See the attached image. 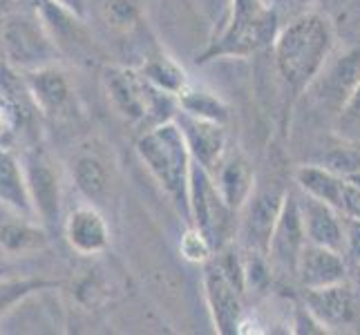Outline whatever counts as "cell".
I'll use <instances>...</instances> for the list:
<instances>
[{
  "instance_id": "cell-1",
  "label": "cell",
  "mask_w": 360,
  "mask_h": 335,
  "mask_svg": "<svg viewBox=\"0 0 360 335\" xmlns=\"http://www.w3.org/2000/svg\"><path fill=\"white\" fill-rule=\"evenodd\" d=\"M333 43H336V29L329 16L309 11L293 18L278 29L273 41V56L280 77L293 90H309V85L327 65Z\"/></svg>"
},
{
  "instance_id": "cell-2",
  "label": "cell",
  "mask_w": 360,
  "mask_h": 335,
  "mask_svg": "<svg viewBox=\"0 0 360 335\" xmlns=\"http://www.w3.org/2000/svg\"><path fill=\"white\" fill-rule=\"evenodd\" d=\"M139 155L146 170L164 188L184 217L191 221V170L193 155L186 143V136L175 119L159 123V126L143 130L136 141Z\"/></svg>"
},
{
  "instance_id": "cell-3",
  "label": "cell",
  "mask_w": 360,
  "mask_h": 335,
  "mask_svg": "<svg viewBox=\"0 0 360 335\" xmlns=\"http://www.w3.org/2000/svg\"><path fill=\"white\" fill-rule=\"evenodd\" d=\"M103 88L112 110L132 126L150 130L175 117V105H172L175 96L155 88L136 70L108 67L103 72Z\"/></svg>"
},
{
  "instance_id": "cell-4",
  "label": "cell",
  "mask_w": 360,
  "mask_h": 335,
  "mask_svg": "<svg viewBox=\"0 0 360 335\" xmlns=\"http://www.w3.org/2000/svg\"><path fill=\"white\" fill-rule=\"evenodd\" d=\"M278 34V14L264 0H233V14L221 36L197 54V63L235 56L244 58L273 45Z\"/></svg>"
},
{
  "instance_id": "cell-5",
  "label": "cell",
  "mask_w": 360,
  "mask_h": 335,
  "mask_svg": "<svg viewBox=\"0 0 360 335\" xmlns=\"http://www.w3.org/2000/svg\"><path fill=\"white\" fill-rule=\"evenodd\" d=\"M0 41L5 60L20 72L54 65L58 54L54 39L39 16H9L0 27Z\"/></svg>"
},
{
  "instance_id": "cell-6",
  "label": "cell",
  "mask_w": 360,
  "mask_h": 335,
  "mask_svg": "<svg viewBox=\"0 0 360 335\" xmlns=\"http://www.w3.org/2000/svg\"><path fill=\"white\" fill-rule=\"evenodd\" d=\"M191 223L200 228L215 253L221 251L233 235L235 210L224 202L213 175L193 161L191 170Z\"/></svg>"
},
{
  "instance_id": "cell-7",
  "label": "cell",
  "mask_w": 360,
  "mask_h": 335,
  "mask_svg": "<svg viewBox=\"0 0 360 335\" xmlns=\"http://www.w3.org/2000/svg\"><path fill=\"white\" fill-rule=\"evenodd\" d=\"M25 177L34 204V213L47 230L56 228L60 219V179L54 164L39 147L25 152L22 157Z\"/></svg>"
},
{
  "instance_id": "cell-8",
  "label": "cell",
  "mask_w": 360,
  "mask_h": 335,
  "mask_svg": "<svg viewBox=\"0 0 360 335\" xmlns=\"http://www.w3.org/2000/svg\"><path fill=\"white\" fill-rule=\"evenodd\" d=\"M304 244H307V232H304L300 199L295 195H284L276 228H273L269 242L266 257L280 272L295 277L297 259H300Z\"/></svg>"
},
{
  "instance_id": "cell-9",
  "label": "cell",
  "mask_w": 360,
  "mask_h": 335,
  "mask_svg": "<svg viewBox=\"0 0 360 335\" xmlns=\"http://www.w3.org/2000/svg\"><path fill=\"white\" fill-rule=\"evenodd\" d=\"M204 293L210 317H213L215 331L221 335H235L240 331L242 320V289L235 284L226 270L215 262H206L204 268Z\"/></svg>"
},
{
  "instance_id": "cell-10",
  "label": "cell",
  "mask_w": 360,
  "mask_h": 335,
  "mask_svg": "<svg viewBox=\"0 0 360 335\" xmlns=\"http://www.w3.org/2000/svg\"><path fill=\"white\" fill-rule=\"evenodd\" d=\"M282 190H253L251 199L244 206V219L240 223V242L248 253H269V242L276 221L280 215V208L284 202Z\"/></svg>"
},
{
  "instance_id": "cell-11",
  "label": "cell",
  "mask_w": 360,
  "mask_h": 335,
  "mask_svg": "<svg viewBox=\"0 0 360 335\" xmlns=\"http://www.w3.org/2000/svg\"><path fill=\"white\" fill-rule=\"evenodd\" d=\"M360 83V47H354L349 52L338 56L333 63L322 67L316 81L309 85V90L316 92L320 105H325L333 112H340L345 103L349 101L356 85Z\"/></svg>"
},
{
  "instance_id": "cell-12",
  "label": "cell",
  "mask_w": 360,
  "mask_h": 335,
  "mask_svg": "<svg viewBox=\"0 0 360 335\" xmlns=\"http://www.w3.org/2000/svg\"><path fill=\"white\" fill-rule=\"evenodd\" d=\"M304 306L316 315L325 331H342L347 327H354L360 315L356 293L345 282L322 289H307Z\"/></svg>"
},
{
  "instance_id": "cell-13",
  "label": "cell",
  "mask_w": 360,
  "mask_h": 335,
  "mask_svg": "<svg viewBox=\"0 0 360 335\" xmlns=\"http://www.w3.org/2000/svg\"><path fill=\"white\" fill-rule=\"evenodd\" d=\"M175 121L179 123V128L186 136L193 161L213 175L217 166L221 164V159H224V150H226L224 123L200 119V117L186 114V112H179V117Z\"/></svg>"
},
{
  "instance_id": "cell-14",
  "label": "cell",
  "mask_w": 360,
  "mask_h": 335,
  "mask_svg": "<svg viewBox=\"0 0 360 335\" xmlns=\"http://www.w3.org/2000/svg\"><path fill=\"white\" fill-rule=\"evenodd\" d=\"M295 277L304 289L331 287V284L345 282L347 262L342 253L333 251V248L307 242L300 253V259H297Z\"/></svg>"
},
{
  "instance_id": "cell-15",
  "label": "cell",
  "mask_w": 360,
  "mask_h": 335,
  "mask_svg": "<svg viewBox=\"0 0 360 335\" xmlns=\"http://www.w3.org/2000/svg\"><path fill=\"white\" fill-rule=\"evenodd\" d=\"M300 208H302L307 242L318 244V246H327V248H333V251L342 253L345 217L338 213V210L307 192L300 202Z\"/></svg>"
},
{
  "instance_id": "cell-16",
  "label": "cell",
  "mask_w": 360,
  "mask_h": 335,
  "mask_svg": "<svg viewBox=\"0 0 360 335\" xmlns=\"http://www.w3.org/2000/svg\"><path fill=\"white\" fill-rule=\"evenodd\" d=\"M68 244L81 255H98L110 246V230L103 215L94 206L72 210L65 219Z\"/></svg>"
},
{
  "instance_id": "cell-17",
  "label": "cell",
  "mask_w": 360,
  "mask_h": 335,
  "mask_svg": "<svg viewBox=\"0 0 360 335\" xmlns=\"http://www.w3.org/2000/svg\"><path fill=\"white\" fill-rule=\"evenodd\" d=\"M0 206L11 215L36 219L22 161L7 145H0Z\"/></svg>"
},
{
  "instance_id": "cell-18",
  "label": "cell",
  "mask_w": 360,
  "mask_h": 335,
  "mask_svg": "<svg viewBox=\"0 0 360 335\" xmlns=\"http://www.w3.org/2000/svg\"><path fill=\"white\" fill-rule=\"evenodd\" d=\"M22 74L39 112H43L47 117H56L70 105L72 101L70 83L65 79V74L56 65H47Z\"/></svg>"
},
{
  "instance_id": "cell-19",
  "label": "cell",
  "mask_w": 360,
  "mask_h": 335,
  "mask_svg": "<svg viewBox=\"0 0 360 335\" xmlns=\"http://www.w3.org/2000/svg\"><path fill=\"white\" fill-rule=\"evenodd\" d=\"M213 179L217 183V188L224 197V202L238 213L246 206V202L253 195V172L246 166V161L240 157L221 159V164L213 172Z\"/></svg>"
},
{
  "instance_id": "cell-20",
  "label": "cell",
  "mask_w": 360,
  "mask_h": 335,
  "mask_svg": "<svg viewBox=\"0 0 360 335\" xmlns=\"http://www.w3.org/2000/svg\"><path fill=\"white\" fill-rule=\"evenodd\" d=\"M47 246V228L41 221L14 215V219L0 221V251L7 255L36 253Z\"/></svg>"
},
{
  "instance_id": "cell-21",
  "label": "cell",
  "mask_w": 360,
  "mask_h": 335,
  "mask_svg": "<svg viewBox=\"0 0 360 335\" xmlns=\"http://www.w3.org/2000/svg\"><path fill=\"white\" fill-rule=\"evenodd\" d=\"M139 72L155 85V88H159L161 92H166L170 96H179L186 88H188L186 72L166 54L150 56Z\"/></svg>"
},
{
  "instance_id": "cell-22",
  "label": "cell",
  "mask_w": 360,
  "mask_h": 335,
  "mask_svg": "<svg viewBox=\"0 0 360 335\" xmlns=\"http://www.w3.org/2000/svg\"><path fill=\"white\" fill-rule=\"evenodd\" d=\"M74 183L79 192L90 202L103 199L108 192V172L105 166L92 155H81L74 161Z\"/></svg>"
},
{
  "instance_id": "cell-23",
  "label": "cell",
  "mask_w": 360,
  "mask_h": 335,
  "mask_svg": "<svg viewBox=\"0 0 360 335\" xmlns=\"http://www.w3.org/2000/svg\"><path fill=\"white\" fill-rule=\"evenodd\" d=\"M179 107L186 114L208 119V121H217V123H226L229 121V107L219 101L217 96L204 90H188L186 88L179 94Z\"/></svg>"
},
{
  "instance_id": "cell-24",
  "label": "cell",
  "mask_w": 360,
  "mask_h": 335,
  "mask_svg": "<svg viewBox=\"0 0 360 335\" xmlns=\"http://www.w3.org/2000/svg\"><path fill=\"white\" fill-rule=\"evenodd\" d=\"M47 287H54V282H47L41 277H18L0 282V317L11 311L18 302L27 300L36 291H43Z\"/></svg>"
},
{
  "instance_id": "cell-25",
  "label": "cell",
  "mask_w": 360,
  "mask_h": 335,
  "mask_svg": "<svg viewBox=\"0 0 360 335\" xmlns=\"http://www.w3.org/2000/svg\"><path fill=\"white\" fill-rule=\"evenodd\" d=\"M179 248H181V255L186 259H191V262H204L206 264L208 259L215 255V248L210 246V242L206 239V235L200 228H195V226H191L188 232L181 237Z\"/></svg>"
},
{
  "instance_id": "cell-26",
  "label": "cell",
  "mask_w": 360,
  "mask_h": 335,
  "mask_svg": "<svg viewBox=\"0 0 360 335\" xmlns=\"http://www.w3.org/2000/svg\"><path fill=\"white\" fill-rule=\"evenodd\" d=\"M342 177H349L360 170V147H336L322 157V164Z\"/></svg>"
},
{
  "instance_id": "cell-27",
  "label": "cell",
  "mask_w": 360,
  "mask_h": 335,
  "mask_svg": "<svg viewBox=\"0 0 360 335\" xmlns=\"http://www.w3.org/2000/svg\"><path fill=\"white\" fill-rule=\"evenodd\" d=\"M103 14H105L110 25L126 29L136 18V7H134L132 0H105Z\"/></svg>"
},
{
  "instance_id": "cell-28",
  "label": "cell",
  "mask_w": 360,
  "mask_h": 335,
  "mask_svg": "<svg viewBox=\"0 0 360 335\" xmlns=\"http://www.w3.org/2000/svg\"><path fill=\"white\" fill-rule=\"evenodd\" d=\"M342 257L347 266L360 270V219L345 217V248Z\"/></svg>"
},
{
  "instance_id": "cell-29",
  "label": "cell",
  "mask_w": 360,
  "mask_h": 335,
  "mask_svg": "<svg viewBox=\"0 0 360 335\" xmlns=\"http://www.w3.org/2000/svg\"><path fill=\"white\" fill-rule=\"evenodd\" d=\"M338 128L345 134L360 130V83L356 85V90L349 96V101H347L345 107L338 112Z\"/></svg>"
},
{
  "instance_id": "cell-30",
  "label": "cell",
  "mask_w": 360,
  "mask_h": 335,
  "mask_svg": "<svg viewBox=\"0 0 360 335\" xmlns=\"http://www.w3.org/2000/svg\"><path fill=\"white\" fill-rule=\"evenodd\" d=\"M20 126V119L3 96H0V145H7Z\"/></svg>"
},
{
  "instance_id": "cell-31",
  "label": "cell",
  "mask_w": 360,
  "mask_h": 335,
  "mask_svg": "<svg viewBox=\"0 0 360 335\" xmlns=\"http://www.w3.org/2000/svg\"><path fill=\"white\" fill-rule=\"evenodd\" d=\"M295 333H327V331L316 320V315L304 306L295 311Z\"/></svg>"
},
{
  "instance_id": "cell-32",
  "label": "cell",
  "mask_w": 360,
  "mask_h": 335,
  "mask_svg": "<svg viewBox=\"0 0 360 335\" xmlns=\"http://www.w3.org/2000/svg\"><path fill=\"white\" fill-rule=\"evenodd\" d=\"M58 7H63L70 14H74L77 18H83L85 14V0H52Z\"/></svg>"
},
{
  "instance_id": "cell-33",
  "label": "cell",
  "mask_w": 360,
  "mask_h": 335,
  "mask_svg": "<svg viewBox=\"0 0 360 335\" xmlns=\"http://www.w3.org/2000/svg\"><path fill=\"white\" fill-rule=\"evenodd\" d=\"M345 179H349L352 183H356L358 188H360V170H358V172H354V175H349V177H345Z\"/></svg>"
},
{
  "instance_id": "cell-34",
  "label": "cell",
  "mask_w": 360,
  "mask_h": 335,
  "mask_svg": "<svg viewBox=\"0 0 360 335\" xmlns=\"http://www.w3.org/2000/svg\"><path fill=\"white\" fill-rule=\"evenodd\" d=\"M297 3H309V0H297Z\"/></svg>"
},
{
  "instance_id": "cell-35",
  "label": "cell",
  "mask_w": 360,
  "mask_h": 335,
  "mask_svg": "<svg viewBox=\"0 0 360 335\" xmlns=\"http://www.w3.org/2000/svg\"><path fill=\"white\" fill-rule=\"evenodd\" d=\"M264 3H266V5H271V0H264Z\"/></svg>"
}]
</instances>
